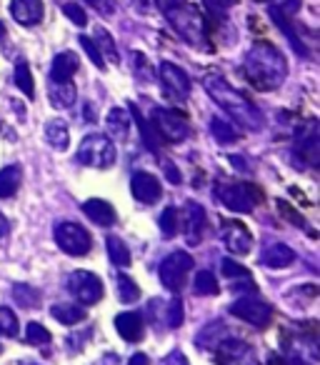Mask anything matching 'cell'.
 I'll use <instances>...</instances> for the list:
<instances>
[{
  "instance_id": "8d00e7d4",
  "label": "cell",
  "mask_w": 320,
  "mask_h": 365,
  "mask_svg": "<svg viewBox=\"0 0 320 365\" xmlns=\"http://www.w3.org/2000/svg\"><path fill=\"white\" fill-rule=\"evenodd\" d=\"M78 41H81V48L88 53V58H91V61H93V66L100 68V71H103V68H105V61H103V56H100V51H98L96 43H93L88 36H81V38H78Z\"/></svg>"
},
{
  "instance_id": "9c48e42d",
  "label": "cell",
  "mask_w": 320,
  "mask_h": 365,
  "mask_svg": "<svg viewBox=\"0 0 320 365\" xmlns=\"http://www.w3.org/2000/svg\"><path fill=\"white\" fill-rule=\"evenodd\" d=\"M228 310H230V315H235V318L255 325V328H265V325L270 323V318H273V308H270L265 300L255 298V295L238 298Z\"/></svg>"
},
{
  "instance_id": "f546056e",
  "label": "cell",
  "mask_w": 320,
  "mask_h": 365,
  "mask_svg": "<svg viewBox=\"0 0 320 365\" xmlns=\"http://www.w3.org/2000/svg\"><path fill=\"white\" fill-rule=\"evenodd\" d=\"M16 86L26 93L28 98H36V83H33V73L31 66L26 61H18L16 63Z\"/></svg>"
},
{
  "instance_id": "2e32d148",
  "label": "cell",
  "mask_w": 320,
  "mask_h": 365,
  "mask_svg": "<svg viewBox=\"0 0 320 365\" xmlns=\"http://www.w3.org/2000/svg\"><path fill=\"white\" fill-rule=\"evenodd\" d=\"M183 233L188 238L190 245L200 243L205 233V210L203 205L198 203H188L185 205V213H183Z\"/></svg>"
},
{
  "instance_id": "8fae6325",
  "label": "cell",
  "mask_w": 320,
  "mask_h": 365,
  "mask_svg": "<svg viewBox=\"0 0 320 365\" xmlns=\"http://www.w3.org/2000/svg\"><path fill=\"white\" fill-rule=\"evenodd\" d=\"M158 76H160V83L165 86V91L178 98V101H185L190 96V78L183 68L173 66V63H160Z\"/></svg>"
},
{
  "instance_id": "277c9868",
  "label": "cell",
  "mask_w": 320,
  "mask_h": 365,
  "mask_svg": "<svg viewBox=\"0 0 320 365\" xmlns=\"http://www.w3.org/2000/svg\"><path fill=\"white\" fill-rule=\"evenodd\" d=\"M215 198L233 213H253L255 205L263 200V193L250 182H218Z\"/></svg>"
},
{
  "instance_id": "e575fe53",
  "label": "cell",
  "mask_w": 320,
  "mask_h": 365,
  "mask_svg": "<svg viewBox=\"0 0 320 365\" xmlns=\"http://www.w3.org/2000/svg\"><path fill=\"white\" fill-rule=\"evenodd\" d=\"M0 333L8 335V338L18 335V315L11 308H3V305H0Z\"/></svg>"
},
{
  "instance_id": "44dd1931",
  "label": "cell",
  "mask_w": 320,
  "mask_h": 365,
  "mask_svg": "<svg viewBox=\"0 0 320 365\" xmlns=\"http://www.w3.org/2000/svg\"><path fill=\"white\" fill-rule=\"evenodd\" d=\"M48 96H51V103L56 108H73L78 101V91L71 81H51Z\"/></svg>"
},
{
  "instance_id": "5b68a950",
  "label": "cell",
  "mask_w": 320,
  "mask_h": 365,
  "mask_svg": "<svg viewBox=\"0 0 320 365\" xmlns=\"http://www.w3.org/2000/svg\"><path fill=\"white\" fill-rule=\"evenodd\" d=\"M76 158H78L81 165H88V168H110L113 163H115L118 153H115V145H113L108 135L91 133V135L83 138Z\"/></svg>"
},
{
  "instance_id": "e0dca14e",
  "label": "cell",
  "mask_w": 320,
  "mask_h": 365,
  "mask_svg": "<svg viewBox=\"0 0 320 365\" xmlns=\"http://www.w3.org/2000/svg\"><path fill=\"white\" fill-rule=\"evenodd\" d=\"M43 0H11V16L21 26H38L43 21Z\"/></svg>"
},
{
  "instance_id": "836d02e7",
  "label": "cell",
  "mask_w": 320,
  "mask_h": 365,
  "mask_svg": "<svg viewBox=\"0 0 320 365\" xmlns=\"http://www.w3.org/2000/svg\"><path fill=\"white\" fill-rule=\"evenodd\" d=\"M13 298H16L23 308H36V305L41 303V293H38L36 288H31V285H16V288H13Z\"/></svg>"
},
{
  "instance_id": "b9f144b4",
  "label": "cell",
  "mask_w": 320,
  "mask_h": 365,
  "mask_svg": "<svg viewBox=\"0 0 320 365\" xmlns=\"http://www.w3.org/2000/svg\"><path fill=\"white\" fill-rule=\"evenodd\" d=\"M220 265H223V275H228V278H238V275H248V270H245L243 265L235 263V260H230V258H225Z\"/></svg>"
},
{
  "instance_id": "f907efd6",
  "label": "cell",
  "mask_w": 320,
  "mask_h": 365,
  "mask_svg": "<svg viewBox=\"0 0 320 365\" xmlns=\"http://www.w3.org/2000/svg\"><path fill=\"white\" fill-rule=\"evenodd\" d=\"M6 233H8V220H6V215L0 213V238H3Z\"/></svg>"
},
{
  "instance_id": "7c38bea8",
  "label": "cell",
  "mask_w": 320,
  "mask_h": 365,
  "mask_svg": "<svg viewBox=\"0 0 320 365\" xmlns=\"http://www.w3.org/2000/svg\"><path fill=\"white\" fill-rule=\"evenodd\" d=\"M223 243L230 253L235 255H248L250 248H253V235L245 228L240 220H223Z\"/></svg>"
},
{
  "instance_id": "681fc988",
  "label": "cell",
  "mask_w": 320,
  "mask_h": 365,
  "mask_svg": "<svg viewBox=\"0 0 320 365\" xmlns=\"http://www.w3.org/2000/svg\"><path fill=\"white\" fill-rule=\"evenodd\" d=\"M165 175H168L173 182H180V175H178V170H175L173 163H165Z\"/></svg>"
},
{
  "instance_id": "4316f807",
  "label": "cell",
  "mask_w": 320,
  "mask_h": 365,
  "mask_svg": "<svg viewBox=\"0 0 320 365\" xmlns=\"http://www.w3.org/2000/svg\"><path fill=\"white\" fill-rule=\"evenodd\" d=\"M96 46L98 51H100L103 58H108L110 63H120V56H118V48H115V41H113V36L105 31V28L98 26L96 31Z\"/></svg>"
},
{
  "instance_id": "816d5d0a",
  "label": "cell",
  "mask_w": 320,
  "mask_h": 365,
  "mask_svg": "<svg viewBox=\"0 0 320 365\" xmlns=\"http://www.w3.org/2000/svg\"><path fill=\"white\" fill-rule=\"evenodd\" d=\"M130 3L135 8H140V11H145V8H148V0H130Z\"/></svg>"
},
{
  "instance_id": "1f68e13d",
  "label": "cell",
  "mask_w": 320,
  "mask_h": 365,
  "mask_svg": "<svg viewBox=\"0 0 320 365\" xmlns=\"http://www.w3.org/2000/svg\"><path fill=\"white\" fill-rule=\"evenodd\" d=\"M193 290L195 295H218V280H215V275L210 273V270H200L198 275H195V283H193Z\"/></svg>"
},
{
  "instance_id": "5bb4252c",
  "label": "cell",
  "mask_w": 320,
  "mask_h": 365,
  "mask_svg": "<svg viewBox=\"0 0 320 365\" xmlns=\"http://www.w3.org/2000/svg\"><path fill=\"white\" fill-rule=\"evenodd\" d=\"M295 153L300 155V160L315 165L320 158V138H318V123L310 120L305 128H300L295 135Z\"/></svg>"
},
{
  "instance_id": "7a4b0ae2",
  "label": "cell",
  "mask_w": 320,
  "mask_h": 365,
  "mask_svg": "<svg viewBox=\"0 0 320 365\" xmlns=\"http://www.w3.org/2000/svg\"><path fill=\"white\" fill-rule=\"evenodd\" d=\"M203 86H205V91H208V96L213 98L238 125L248 128V130H260V128H263V113L255 108L253 101H248L243 93L235 91L225 78L205 76Z\"/></svg>"
},
{
  "instance_id": "4dcf8cb0",
  "label": "cell",
  "mask_w": 320,
  "mask_h": 365,
  "mask_svg": "<svg viewBox=\"0 0 320 365\" xmlns=\"http://www.w3.org/2000/svg\"><path fill=\"white\" fill-rule=\"evenodd\" d=\"M210 133H213L215 140L223 143V145H230V143L238 140V130H235L230 123L220 120V118H213V120H210Z\"/></svg>"
},
{
  "instance_id": "3957f363",
  "label": "cell",
  "mask_w": 320,
  "mask_h": 365,
  "mask_svg": "<svg viewBox=\"0 0 320 365\" xmlns=\"http://www.w3.org/2000/svg\"><path fill=\"white\" fill-rule=\"evenodd\" d=\"M165 18H168L173 31L178 33L188 46L198 48V51H210L208 31H205V18L198 8L180 6V8H175V11L165 13Z\"/></svg>"
},
{
  "instance_id": "30bf717a",
  "label": "cell",
  "mask_w": 320,
  "mask_h": 365,
  "mask_svg": "<svg viewBox=\"0 0 320 365\" xmlns=\"http://www.w3.org/2000/svg\"><path fill=\"white\" fill-rule=\"evenodd\" d=\"M153 130H155L158 135H163L168 143H180L188 138L190 128L178 113L165 110V108H155V110H153Z\"/></svg>"
},
{
  "instance_id": "9a60e30c",
  "label": "cell",
  "mask_w": 320,
  "mask_h": 365,
  "mask_svg": "<svg viewBox=\"0 0 320 365\" xmlns=\"http://www.w3.org/2000/svg\"><path fill=\"white\" fill-rule=\"evenodd\" d=\"M218 348V365H253V353L240 340H223Z\"/></svg>"
},
{
  "instance_id": "52a82bcc",
  "label": "cell",
  "mask_w": 320,
  "mask_h": 365,
  "mask_svg": "<svg viewBox=\"0 0 320 365\" xmlns=\"http://www.w3.org/2000/svg\"><path fill=\"white\" fill-rule=\"evenodd\" d=\"M190 268H193V258H190L188 253H183V250H175V253H170L168 258L160 263L158 275H160V283H163L165 288L178 293V290L183 288L185 278H188Z\"/></svg>"
},
{
  "instance_id": "ac0fdd59",
  "label": "cell",
  "mask_w": 320,
  "mask_h": 365,
  "mask_svg": "<svg viewBox=\"0 0 320 365\" xmlns=\"http://www.w3.org/2000/svg\"><path fill=\"white\" fill-rule=\"evenodd\" d=\"M115 330L123 340H128V343H138V340H143V333H145V330H143V318L138 313H133V310L118 315Z\"/></svg>"
},
{
  "instance_id": "7dc6e473",
  "label": "cell",
  "mask_w": 320,
  "mask_h": 365,
  "mask_svg": "<svg viewBox=\"0 0 320 365\" xmlns=\"http://www.w3.org/2000/svg\"><path fill=\"white\" fill-rule=\"evenodd\" d=\"M270 365H310V363H305L303 358H278V355H275L273 360H270Z\"/></svg>"
},
{
  "instance_id": "603a6c76",
  "label": "cell",
  "mask_w": 320,
  "mask_h": 365,
  "mask_svg": "<svg viewBox=\"0 0 320 365\" xmlns=\"http://www.w3.org/2000/svg\"><path fill=\"white\" fill-rule=\"evenodd\" d=\"M108 130H110V135H115L118 140H125L128 133H130V113L125 110V108H113L110 113H108Z\"/></svg>"
},
{
  "instance_id": "7402d4cb",
  "label": "cell",
  "mask_w": 320,
  "mask_h": 365,
  "mask_svg": "<svg viewBox=\"0 0 320 365\" xmlns=\"http://www.w3.org/2000/svg\"><path fill=\"white\" fill-rule=\"evenodd\" d=\"M293 260H295L293 248H288V245H283V243L270 245V248H265L263 255H260V263H263L265 268H288Z\"/></svg>"
},
{
  "instance_id": "ffe728a7",
  "label": "cell",
  "mask_w": 320,
  "mask_h": 365,
  "mask_svg": "<svg viewBox=\"0 0 320 365\" xmlns=\"http://www.w3.org/2000/svg\"><path fill=\"white\" fill-rule=\"evenodd\" d=\"M83 213L98 225H113L118 220L115 215V208H113L108 200H100V198H91L83 203Z\"/></svg>"
},
{
  "instance_id": "484cf974",
  "label": "cell",
  "mask_w": 320,
  "mask_h": 365,
  "mask_svg": "<svg viewBox=\"0 0 320 365\" xmlns=\"http://www.w3.org/2000/svg\"><path fill=\"white\" fill-rule=\"evenodd\" d=\"M51 315L63 325H76V323H81V320L86 318V310H83L81 305L58 303V305H53V308H51Z\"/></svg>"
},
{
  "instance_id": "d6a6232c",
  "label": "cell",
  "mask_w": 320,
  "mask_h": 365,
  "mask_svg": "<svg viewBox=\"0 0 320 365\" xmlns=\"http://www.w3.org/2000/svg\"><path fill=\"white\" fill-rule=\"evenodd\" d=\"M118 298L120 303H135L140 298V288L135 285V280H130L128 275H118Z\"/></svg>"
},
{
  "instance_id": "83f0119b",
  "label": "cell",
  "mask_w": 320,
  "mask_h": 365,
  "mask_svg": "<svg viewBox=\"0 0 320 365\" xmlns=\"http://www.w3.org/2000/svg\"><path fill=\"white\" fill-rule=\"evenodd\" d=\"M105 245H108V255H110L113 263L120 265V268L130 265V250H128V245L123 243L118 235H110V238L105 240Z\"/></svg>"
},
{
  "instance_id": "60d3db41",
  "label": "cell",
  "mask_w": 320,
  "mask_h": 365,
  "mask_svg": "<svg viewBox=\"0 0 320 365\" xmlns=\"http://www.w3.org/2000/svg\"><path fill=\"white\" fill-rule=\"evenodd\" d=\"M135 120H138V125H140V133H143V140H145V145L150 148L153 153H158V143L153 140V133H155V130H153V125H148V123L143 120L140 113H135Z\"/></svg>"
},
{
  "instance_id": "7bdbcfd3",
  "label": "cell",
  "mask_w": 320,
  "mask_h": 365,
  "mask_svg": "<svg viewBox=\"0 0 320 365\" xmlns=\"http://www.w3.org/2000/svg\"><path fill=\"white\" fill-rule=\"evenodd\" d=\"M88 6L96 8L98 13H103V16H113L115 13V0H86Z\"/></svg>"
},
{
  "instance_id": "d590c367",
  "label": "cell",
  "mask_w": 320,
  "mask_h": 365,
  "mask_svg": "<svg viewBox=\"0 0 320 365\" xmlns=\"http://www.w3.org/2000/svg\"><path fill=\"white\" fill-rule=\"evenodd\" d=\"M26 340H28V343H33V345H46V343H51V333H48L46 325H41V323H28Z\"/></svg>"
},
{
  "instance_id": "bcb514c9",
  "label": "cell",
  "mask_w": 320,
  "mask_h": 365,
  "mask_svg": "<svg viewBox=\"0 0 320 365\" xmlns=\"http://www.w3.org/2000/svg\"><path fill=\"white\" fill-rule=\"evenodd\" d=\"M163 365H188V358H185L180 350H173V353L163 360Z\"/></svg>"
},
{
  "instance_id": "ab89813d",
  "label": "cell",
  "mask_w": 320,
  "mask_h": 365,
  "mask_svg": "<svg viewBox=\"0 0 320 365\" xmlns=\"http://www.w3.org/2000/svg\"><path fill=\"white\" fill-rule=\"evenodd\" d=\"M63 13H66L68 18H71L73 23H76V26H88V16H86V11H83L81 6H78V3H66V6H63Z\"/></svg>"
},
{
  "instance_id": "c3c4849f",
  "label": "cell",
  "mask_w": 320,
  "mask_h": 365,
  "mask_svg": "<svg viewBox=\"0 0 320 365\" xmlns=\"http://www.w3.org/2000/svg\"><path fill=\"white\" fill-rule=\"evenodd\" d=\"M128 365H150V360H148V355L145 353H135L130 358V363Z\"/></svg>"
},
{
  "instance_id": "ee69618b",
  "label": "cell",
  "mask_w": 320,
  "mask_h": 365,
  "mask_svg": "<svg viewBox=\"0 0 320 365\" xmlns=\"http://www.w3.org/2000/svg\"><path fill=\"white\" fill-rule=\"evenodd\" d=\"M235 3H238V0H205V6L213 13H225L228 8H233Z\"/></svg>"
},
{
  "instance_id": "4fadbf2b",
  "label": "cell",
  "mask_w": 320,
  "mask_h": 365,
  "mask_svg": "<svg viewBox=\"0 0 320 365\" xmlns=\"http://www.w3.org/2000/svg\"><path fill=\"white\" fill-rule=\"evenodd\" d=\"M130 190H133V198L140 200V203H145V205L158 203V200H160V195H163L160 180H158L155 175H150V173H145V170L133 173Z\"/></svg>"
},
{
  "instance_id": "f1b7e54d",
  "label": "cell",
  "mask_w": 320,
  "mask_h": 365,
  "mask_svg": "<svg viewBox=\"0 0 320 365\" xmlns=\"http://www.w3.org/2000/svg\"><path fill=\"white\" fill-rule=\"evenodd\" d=\"M178 228H180V213L175 205H168V208L160 213V233L163 238H175L178 235Z\"/></svg>"
},
{
  "instance_id": "cb8c5ba5",
  "label": "cell",
  "mask_w": 320,
  "mask_h": 365,
  "mask_svg": "<svg viewBox=\"0 0 320 365\" xmlns=\"http://www.w3.org/2000/svg\"><path fill=\"white\" fill-rule=\"evenodd\" d=\"M46 140L51 143L56 150H68V145H71V130H68V125L63 120H48Z\"/></svg>"
},
{
  "instance_id": "f35d334b",
  "label": "cell",
  "mask_w": 320,
  "mask_h": 365,
  "mask_svg": "<svg viewBox=\"0 0 320 365\" xmlns=\"http://www.w3.org/2000/svg\"><path fill=\"white\" fill-rule=\"evenodd\" d=\"M180 323H183V300L173 298L168 303V325L170 328H180Z\"/></svg>"
},
{
  "instance_id": "d4e9b609",
  "label": "cell",
  "mask_w": 320,
  "mask_h": 365,
  "mask_svg": "<svg viewBox=\"0 0 320 365\" xmlns=\"http://www.w3.org/2000/svg\"><path fill=\"white\" fill-rule=\"evenodd\" d=\"M23 170L21 165H6L0 170V198H11L16 195V190L21 188Z\"/></svg>"
},
{
  "instance_id": "f6af8a7d",
  "label": "cell",
  "mask_w": 320,
  "mask_h": 365,
  "mask_svg": "<svg viewBox=\"0 0 320 365\" xmlns=\"http://www.w3.org/2000/svg\"><path fill=\"white\" fill-rule=\"evenodd\" d=\"M155 6L163 13H170V11H175V8L185 6V0H155Z\"/></svg>"
},
{
  "instance_id": "d6986e66",
  "label": "cell",
  "mask_w": 320,
  "mask_h": 365,
  "mask_svg": "<svg viewBox=\"0 0 320 365\" xmlns=\"http://www.w3.org/2000/svg\"><path fill=\"white\" fill-rule=\"evenodd\" d=\"M78 68H81V61H78L76 53H71V51L58 53L51 66V81H73Z\"/></svg>"
},
{
  "instance_id": "6da1fadb",
  "label": "cell",
  "mask_w": 320,
  "mask_h": 365,
  "mask_svg": "<svg viewBox=\"0 0 320 365\" xmlns=\"http://www.w3.org/2000/svg\"><path fill=\"white\" fill-rule=\"evenodd\" d=\"M243 73L255 88L260 91H275L285 83L288 76V63L283 53L270 43H255L243 61Z\"/></svg>"
},
{
  "instance_id": "74e56055",
  "label": "cell",
  "mask_w": 320,
  "mask_h": 365,
  "mask_svg": "<svg viewBox=\"0 0 320 365\" xmlns=\"http://www.w3.org/2000/svg\"><path fill=\"white\" fill-rule=\"evenodd\" d=\"M273 11H278V13H283V16H288V18H293L295 13L300 11V0H265Z\"/></svg>"
},
{
  "instance_id": "ba28073f",
  "label": "cell",
  "mask_w": 320,
  "mask_h": 365,
  "mask_svg": "<svg viewBox=\"0 0 320 365\" xmlns=\"http://www.w3.org/2000/svg\"><path fill=\"white\" fill-rule=\"evenodd\" d=\"M68 290L71 295L83 305H93L103 298V280L96 273H88V270H73L68 275Z\"/></svg>"
},
{
  "instance_id": "8992f818",
  "label": "cell",
  "mask_w": 320,
  "mask_h": 365,
  "mask_svg": "<svg viewBox=\"0 0 320 365\" xmlns=\"http://www.w3.org/2000/svg\"><path fill=\"white\" fill-rule=\"evenodd\" d=\"M53 238H56L58 248L66 255H73V258H81V255L91 253V245H93L91 233L78 223H58Z\"/></svg>"
}]
</instances>
